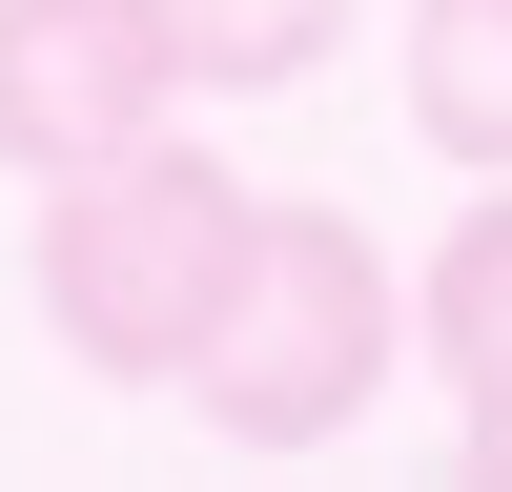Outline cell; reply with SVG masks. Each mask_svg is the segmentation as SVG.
<instances>
[{"label":"cell","instance_id":"6da1fadb","mask_svg":"<svg viewBox=\"0 0 512 492\" xmlns=\"http://www.w3.org/2000/svg\"><path fill=\"white\" fill-rule=\"evenodd\" d=\"M246 226H267V185L205 144H123V164H62V205H41V328H62L103 390H185V349L226 328L246 287Z\"/></svg>","mask_w":512,"mask_h":492},{"label":"cell","instance_id":"7a4b0ae2","mask_svg":"<svg viewBox=\"0 0 512 492\" xmlns=\"http://www.w3.org/2000/svg\"><path fill=\"white\" fill-rule=\"evenodd\" d=\"M390 349H410V287H390V246L349 226V205H267L246 226V287H226V328L185 349V410L226 451H349L369 431V390H390Z\"/></svg>","mask_w":512,"mask_h":492},{"label":"cell","instance_id":"3957f363","mask_svg":"<svg viewBox=\"0 0 512 492\" xmlns=\"http://www.w3.org/2000/svg\"><path fill=\"white\" fill-rule=\"evenodd\" d=\"M164 21L144 0H0V164H123V144H164Z\"/></svg>","mask_w":512,"mask_h":492},{"label":"cell","instance_id":"277c9868","mask_svg":"<svg viewBox=\"0 0 512 492\" xmlns=\"http://www.w3.org/2000/svg\"><path fill=\"white\" fill-rule=\"evenodd\" d=\"M410 349H431V390L472 410V451L512 431V185H472V226L410 267Z\"/></svg>","mask_w":512,"mask_h":492},{"label":"cell","instance_id":"5b68a950","mask_svg":"<svg viewBox=\"0 0 512 492\" xmlns=\"http://www.w3.org/2000/svg\"><path fill=\"white\" fill-rule=\"evenodd\" d=\"M410 123L472 185H512V0H410Z\"/></svg>","mask_w":512,"mask_h":492},{"label":"cell","instance_id":"8992f818","mask_svg":"<svg viewBox=\"0 0 512 492\" xmlns=\"http://www.w3.org/2000/svg\"><path fill=\"white\" fill-rule=\"evenodd\" d=\"M164 62L205 82V103H267V82H308L328 41H349V0H144Z\"/></svg>","mask_w":512,"mask_h":492},{"label":"cell","instance_id":"52a82bcc","mask_svg":"<svg viewBox=\"0 0 512 492\" xmlns=\"http://www.w3.org/2000/svg\"><path fill=\"white\" fill-rule=\"evenodd\" d=\"M472 472H492V492H512V431H492V451H472Z\"/></svg>","mask_w":512,"mask_h":492}]
</instances>
